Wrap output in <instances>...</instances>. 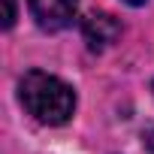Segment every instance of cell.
Returning <instances> with one entry per match:
<instances>
[{"label": "cell", "instance_id": "4", "mask_svg": "<svg viewBox=\"0 0 154 154\" xmlns=\"http://www.w3.org/2000/svg\"><path fill=\"white\" fill-rule=\"evenodd\" d=\"M6 3V12H3V27H12L15 24V0H3Z\"/></svg>", "mask_w": 154, "mask_h": 154}, {"label": "cell", "instance_id": "3", "mask_svg": "<svg viewBox=\"0 0 154 154\" xmlns=\"http://www.w3.org/2000/svg\"><path fill=\"white\" fill-rule=\"evenodd\" d=\"M82 36H85V42H88L91 51H106L121 36V24L109 12H91L82 21Z\"/></svg>", "mask_w": 154, "mask_h": 154}, {"label": "cell", "instance_id": "6", "mask_svg": "<svg viewBox=\"0 0 154 154\" xmlns=\"http://www.w3.org/2000/svg\"><path fill=\"white\" fill-rule=\"evenodd\" d=\"M124 3H130V6H142L145 0H124Z\"/></svg>", "mask_w": 154, "mask_h": 154}, {"label": "cell", "instance_id": "5", "mask_svg": "<svg viewBox=\"0 0 154 154\" xmlns=\"http://www.w3.org/2000/svg\"><path fill=\"white\" fill-rule=\"evenodd\" d=\"M145 145H148V148H151V151H154V127H151V130H148V133H145Z\"/></svg>", "mask_w": 154, "mask_h": 154}, {"label": "cell", "instance_id": "2", "mask_svg": "<svg viewBox=\"0 0 154 154\" xmlns=\"http://www.w3.org/2000/svg\"><path fill=\"white\" fill-rule=\"evenodd\" d=\"M27 6H30V15L36 18V24L42 30L57 33V30L72 24L79 0H27Z\"/></svg>", "mask_w": 154, "mask_h": 154}, {"label": "cell", "instance_id": "1", "mask_svg": "<svg viewBox=\"0 0 154 154\" xmlns=\"http://www.w3.org/2000/svg\"><path fill=\"white\" fill-rule=\"evenodd\" d=\"M18 97L24 103V109L48 127L66 124L75 112V94L66 82H60L57 75H48L42 69H30L21 75L18 82Z\"/></svg>", "mask_w": 154, "mask_h": 154}]
</instances>
